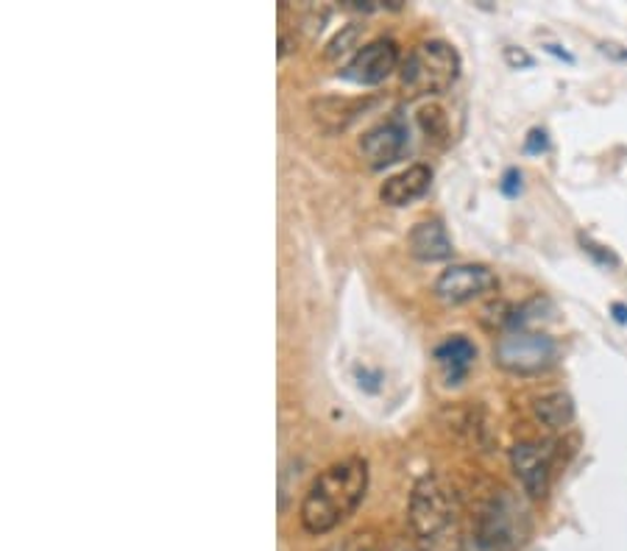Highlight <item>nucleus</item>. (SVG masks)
I'll use <instances>...</instances> for the list:
<instances>
[{"mask_svg": "<svg viewBox=\"0 0 627 551\" xmlns=\"http://www.w3.org/2000/svg\"><path fill=\"white\" fill-rule=\"evenodd\" d=\"M421 123L430 134H443V112L441 109H421Z\"/></svg>", "mask_w": 627, "mask_h": 551, "instance_id": "obj_19", "label": "nucleus"}, {"mask_svg": "<svg viewBox=\"0 0 627 551\" xmlns=\"http://www.w3.org/2000/svg\"><path fill=\"white\" fill-rule=\"evenodd\" d=\"M496 276L485 265H452L438 276L436 296L447 304H466L496 290Z\"/></svg>", "mask_w": 627, "mask_h": 551, "instance_id": "obj_6", "label": "nucleus"}, {"mask_svg": "<svg viewBox=\"0 0 627 551\" xmlns=\"http://www.w3.org/2000/svg\"><path fill=\"white\" fill-rule=\"evenodd\" d=\"M610 315L616 318V323H627V304H610Z\"/></svg>", "mask_w": 627, "mask_h": 551, "instance_id": "obj_22", "label": "nucleus"}, {"mask_svg": "<svg viewBox=\"0 0 627 551\" xmlns=\"http://www.w3.org/2000/svg\"><path fill=\"white\" fill-rule=\"evenodd\" d=\"M583 249L588 251V254L594 256L597 262H603V265H610V267H616L619 265V256L614 254V251H608V249H603V245H597V243H592V240H583Z\"/></svg>", "mask_w": 627, "mask_h": 551, "instance_id": "obj_17", "label": "nucleus"}, {"mask_svg": "<svg viewBox=\"0 0 627 551\" xmlns=\"http://www.w3.org/2000/svg\"><path fill=\"white\" fill-rule=\"evenodd\" d=\"M530 535V513L510 491L491 493L472 524L477 551H519Z\"/></svg>", "mask_w": 627, "mask_h": 551, "instance_id": "obj_2", "label": "nucleus"}, {"mask_svg": "<svg viewBox=\"0 0 627 551\" xmlns=\"http://www.w3.org/2000/svg\"><path fill=\"white\" fill-rule=\"evenodd\" d=\"M494 356L510 374H538L556 362L558 345L550 334L514 329V332H505L496 340Z\"/></svg>", "mask_w": 627, "mask_h": 551, "instance_id": "obj_5", "label": "nucleus"}, {"mask_svg": "<svg viewBox=\"0 0 627 551\" xmlns=\"http://www.w3.org/2000/svg\"><path fill=\"white\" fill-rule=\"evenodd\" d=\"M532 412L547 429H563L574 421V404L566 393H547L536 398Z\"/></svg>", "mask_w": 627, "mask_h": 551, "instance_id": "obj_13", "label": "nucleus"}, {"mask_svg": "<svg viewBox=\"0 0 627 551\" xmlns=\"http://www.w3.org/2000/svg\"><path fill=\"white\" fill-rule=\"evenodd\" d=\"M547 51H550V54H556V56H561V59L574 62V56L566 54V51H561V48H558V45H547Z\"/></svg>", "mask_w": 627, "mask_h": 551, "instance_id": "obj_23", "label": "nucleus"}, {"mask_svg": "<svg viewBox=\"0 0 627 551\" xmlns=\"http://www.w3.org/2000/svg\"><path fill=\"white\" fill-rule=\"evenodd\" d=\"M416 551H469L466 540L460 538V532L454 527L443 529V532L432 535V538L418 540Z\"/></svg>", "mask_w": 627, "mask_h": 551, "instance_id": "obj_14", "label": "nucleus"}, {"mask_svg": "<svg viewBox=\"0 0 627 551\" xmlns=\"http://www.w3.org/2000/svg\"><path fill=\"white\" fill-rule=\"evenodd\" d=\"M358 36H360L358 25H349L346 31H341V34H338L332 42H329V48H327L329 59H338V56L349 54V51H352L354 42H358Z\"/></svg>", "mask_w": 627, "mask_h": 551, "instance_id": "obj_15", "label": "nucleus"}, {"mask_svg": "<svg viewBox=\"0 0 627 551\" xmlns=\"http://www.w3.org/2000/svg\"><path fill=\"white\" fill-rule=\"evenodd\" d=\"M499 187H502V192H505V196L516 198V196H519V190H521V173L516 170V167L505 170V176H502Z\"/></svg>", "mask_w": 627, "mask_h": 551, "instance_id": "obj_18", "label": "nucleus"}, {"mask_svg": "<svg viewBox=\"0 0 627 551\" xmlns=\"http://www.w3.org/2000/svg\"><path fill=\"white\" fill-rule=\"evenodd\" d=\"M343 551H380V546H376V540H371L369 535H354V540Z\"/></svg>", "mask_w": 627, "mask_h": 551, "instance_id": "obj_20", "label": "nucleus"}, {"mask_svg": "<svg viewBox=\"0 0 627 551\" xmlns=\"http://www.w3.org/2000/svg\"><path fill=\"white\" fill-rule=\"evenodd\" d=\"M510 465H514L516 480L521 482L527 496H547V491H550V451H547V445L521 440L510 449Z\"/></svg>", "mask_w": 627, "mask_h": 551, "instance_id": "obj_9", "label": "nucleus"}, {"mask_svg": "<svg viewBox=\"0 0 627 551\" xmlns=\"http://www.w3.org/2000/svg\"><path fill=\"white\" fill-rule=\"evenodd\" d=\"M436 360L449 385H458V382L466 379L469 371H472L474 360H477V349H474V343L469 338L454 334V338L443 340V343L438 345Z\"/></svg>", "mask_w": 627, "mask_h": 551, "instance_id": "obj_12", "label": "nucleus"}, {"mask_svg": "<svg viewBox=\"0 0 627 551\" xmlns=\"http://www.w3.org/2000/svg\"><path fill=\"white\" fill-rule=\"evenodd\" d=\"M365 491H369V463L363 456H349L329 465L316 476L301 502V527L310 535L332 532L358 510Z\"/></svg>", "mask_w": 627, "mask_h": 551, "instance_id": "obj_1", "label": "nucleus"}, {"mask_svg": "<svg viewBox=\"0 0 627 551\" xmlns=\"http://www.w3.org/2000/svg\"><path fill=\"white\" fill-rule=\"evenodd\" d=\"M407 148H410V131H407V125L399 118H391L385 123L374 125L360 140V151H363L371 167L394 165V162H399L407 154Z\"/></svg>", "mask_w": 627, "mask_h": 551, "instance_id": "obj_8", "label": "nucleus"}, {"mask_svg": "<svg viewBox=\"0 0 627 551\" xmlns=\"http://www.w3.org/2000/svg\"><path fill=\"white\" fill-rule=\"evenodd\" d=\"M430 181H432V167L418 162V165H410L407 170L385 178L380 198H383L388 207H407V203H413L416 198H421L427 190H430Z\"/></svg>", "mask_w": 627, "mask_h": 551, "instance_id": "obj_10", "label": "nucleus"}, {"mask_svg": "<svg viewBox=\"0 0 627 551\" xmlns=\"http://www.w3.org/2000/svg\"><path fill=\"white\" fill-rule=\"evenodd\" d=\"M410 254L421 262H441L452 256V238H449L447 225L441 220H421V223L413 225L410 238Z\"/></svg>", "mask_w": 627, "mask_h": 551, "instance_id": "obj_11", "label": "nucleus"}, {"mask_svg": "<svg viewBox=\"0 0 627 551\" xmlns=\"http://www.w3.org/2000/svg\"><path fill=\"white\" fill-rule=\"evenodd\" d=\"M550 148V136L543 129H532L525 140V151L527 154H543V151Z\"/></svg>", "mask_w": 627, "mask_h": 551, "instance_id": "obj_16", "label": "nucleus"}, {"mask_svg": "<svg viewBox=\"0 0 627 551\" xmlns=\"http://www.w3.org/2000/svg\"><path fill=\"white\" fill-rule=\"evenodd\" d=\"M460 56L443 40L421 42L410 51L402 70V84L410 96H441L458 81Z\"/></svg>", "mask_w": 627, "mask_h": 551, "instance_id": "obj_3", "label": "nucleus"}, {"mask_svg": "<svg viewBox=\"0 0 627 551\" xmlns=\"http://www.w3.org/2000/svg\"><path fill=\"white\" fill-rule=\"evenodd\" d=\"M399 65V45L388 36L374 40L352 56L346 67H343V78L354 84H380L391 76Z\"/></svg>", "mask_w": 627, "mask_h": 551, "instance_id": "obj_7", "label": "nucleus"}, {"mask_svg": "<svg viewBox=\"0 0 627 551\" xmlns=\"http://www.w3.org/2000/svg\"><path fill=\"white\" fill-rule=\"evenodd\" d=\"M505 56H508L510 65H519V67H530L532 59L525 54V51H516V48H508L505 51Z\"/></svg>", "mask_w": 627, "mask_h": 551, "instance_id": "obj_21", "label": "nucleus"}, {"mask_svg": "<svg viewBox=\"0 0 627 551\" xmlns=\"http://www.w3.org/2000/svg\"><path fill=\"white\" fill-rule=\"evenodd\" d=\"M410 527L421 538L443 532L454 527V496L436 474H427L416 482L410 493Z\"/></svg>", "mask_w": 627, "mask_h": 551, "instance_id": "obj_4", "label": "nucleus"}]
</instances>
